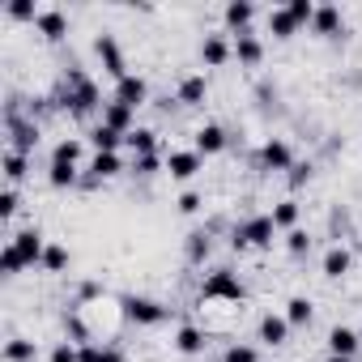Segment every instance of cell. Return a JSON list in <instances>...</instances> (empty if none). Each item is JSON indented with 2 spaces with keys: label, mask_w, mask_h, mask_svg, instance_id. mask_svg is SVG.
Wrapping results in <instances>:
<instances>
[{
  "label": "cell",
  "mask_w": 362,
  "mask_h": 362,
  "mask_svg": "<svg viewBox=\"0 0 362 362\" xmlns=\"http://www.w3.org/2000/svg\"><path fill=\"white\" fill-rule=\"evenodd\" d=\"M52 107L56 111H64V115H73V119H90L94 111L103 115V107H107V98H103V90H98V81L86 73V69H69L64 73V81H60V90L52 94Z\"/></svg>",
  "instance_id": "6da1fadb"
},
{
  "label": "cell",
  "mask_w": 362,
  "mask_h": 362,
  "mask_svg": "<svg viewBox=\"0 0 362 362\" xmlns=\"http://www.w3.org/2000/svg\"><path fill=\"white\" fill-rule=\"evenodd\" d=\"M273 239H277L273 214H256V218L230 226V247H235V252H247V247H260V252H264V247H273Z\"/></svg>",
  "instance_id": "7a4b0ae2"
},
{
  "label": "cell",
  "mask_w": 362,
  "mask_h": 362,
  "mask_svg": "<svg viewBox=\"0 0 362 362\" xmlns=\"http://www.w3.org/2000/svg\"><path fill=\"white\" fill-rule=\"evenodd\" d=\"M119 311H124V324H132V328H158L170 320V307L158 298H145V294H124Z\"/></svg>",
  "instance_id": "3957f363"
},
{
  "label": "cell",
  "mask_w": 362,
  "mask_h": 362,
  "mask_svg": "<svg viewBox=\"0 0 362 362\" xmlns=\"http://www.w3.org/2000/svg\"><path fill=\"white\" fill-rule=\"evenodd\" d=\"M243 298H247V286L239 281L235 269H214L205 277V286H201V303H235V307H243Z\"/></svg>",
  "instance_id": "277c9868"
},
{
  "label": "cell",
  "mask_w": 362,
  "mask_h": 362,
  "mask_svg": "<svg viewBox=\"0 0 362 362\" xmlns=\"http://www.w3.org/2000/svg\"><path fill=\"white\" fill-rule=\"evenodd\" d=\"M94 56H98V64H103V73H107L111 81H124V77H128V60H124L115 35H98V39H94Z\"/></svg>",
  "instance_id": "5b68a950"
},
{
  "label": "cell",
  "mask_w": 362,
  "mask_h": 362,
  "mask_svg": "<svg viewBox=\"0 0 362 362\" xmlns=\"http://www.w3.org/2000/svg\"><path fill=\"white\" fill-rule=\"evenodd\" d=\"M9 243H13V252L22 256V264H26V269H35V264H43V252H47V239H43V230H39V226H26V230H18V235H9Z\"/></svg>",
  "instance_id": "8992f818"
},
{
  "label": "cell",
  "mask_w": 362,
  "mask_h": 362,
  "mask_svg": "<svg viewBox=\"0 0 362 362\" xmlns=\"http://www.w3.org/2000/svg\"><path fill=\"white\" fill-rule=\"evenodd\" d=\"M205 170V158L197 149H170L166 153V175L179 179V184H188V179H197Z\"/></svg>",
  "instance_id": "52a82bcc"
},
{
  "label": "cell",
  "mask_w": 362,
  "mask_h": 362,
  "mask_svg": "<svg viewBox=\"0 0 362 362\" xmlns=\"http://www.w3.org/2000/svg\"><path fill=\"white\" fill-rule=\"evenodd\" d=\"M256 162H260V170H290V166H294V149H290L286 136H269V141L260 145Z\"/></svg>",
  "instance_id": "ba28073f"
},
{
  "label": "cell",
  "mask_w": 362,
  "mask_h": 362,
  "mask_svg": "<svg viewBox=\"0 0 362 362\" xmlns=\"http://www.w3.org/2000/svg\"><path fill=\"white\" fill-rule=\"evenodd\" d=\"M170 341H175V349L184 354V358H201V354L209 349V332H205L201 324H179Z\"/></svg>",
  "instance_id": "9c48e42d"
},
{
  "label": "cell",
  "mask_w": 362,
  "mask_h": 362,
  "mask_svg": "<svg viewBox=\"0 0 362 362\" xmlns=\"http://www.w3.org/2000/svg\"><path fill=\"white\" fill-rule=\"evenodd\" d=\"M111 98L136 111V107H145V103H149V81H145L141 73H128L124 81H115V94H111Z\"/></svg>",
  "instance_id": "30bf717a"
},
{
  "label": "cell",
  "mask_w": 362,
  "mask_h": 362,
  "mask_svg": "<svg viewBox=\"0 0 362 362\" xmlns=\"http://www.w3.org/2000/svg\"><path fill=\"white\" fill-rule=\"evenodd\" d=\"M226 60H235V43L226 35H205L201 39V64L205 69H222Z\"/></svg>",
  "instance_id": "8fae6325"
},
{
  "label": "cell",
  "mask_w": 362,
  "mask_h": 362,
  "mask_svg": "<svg viewBox=\"0 0 362 362\" xmlns=\"http://www.w3.org/2000/svg\"><path fill=\"white\" fill-rule=\"evenodd\" d=\"M226 145H230V136H226L222 124H201L197 136H192V149H197L201 158H214V153H222Z\"/></svg>",
  "instance_id": "7c38bea8"
},
{
  "label": "cell",
  "mask_w": 362,
  "mask_h": 362,
  "mask_svg": "<svg viewBox=\"0 0 362 362\" xmlns=\"http://www.w3.org/2000/svg\"><path fill=\"white\" fill-rule=\"evenodd\" d=\"M222 22H226V35H247L252 22H256V5L252 0H230L222 9Z\"/></svg>",
  "instance_id": "4fadbf2b"
},
{
  "label": "cell",
  "mask_w": 362,
  "mask_h": 362,
  "mask_svg": "<svg viewBox=\"0 0 362 362\" xmlns=\"http://www.w3.org/2000/svg\"><path fill=\"white\" fill-rule=\"evenodd\" d=\"M209 256H214V230L201 226V230H192V235L184 239V260H188L192 269H201Z\"/></svg>",
  "instance_id": "5bb4252c"
},
{
  "label": "cell",
  "mask_w": 362,
  "mask_h": 362,
  "mask_svg": "<svg viewBox=\"0 0 362 362\" xmlns=\"http://www.w3.org/2000/svg\"><path fill=\"white\" fill-rule=\"evenodd\" d=\"M205 98H209V77H205V73L184 77V81H179V90H175V103H179V107H201Z\"/></svg>",
  "instance_id": "9a60e30c"
},
{
  "label": "cell",
  "mask_w": 362,
  "mask_h": 362,
  "mask_svg": "<svg viewBox=\"0 0 362 362\" xmlns=\"http://www.w3.org/2000/svg\"><path fill=\"white\" fill-rule=\"evenodd\" d=\"M311 35H320V39H341V35H345L341 9H337V5H320V9H315V22H311Z\"/></svg>",
  "instance_id": "2e32d148"
},
{
  "label": "cell",
  "mask_w": 362,
  "mask_h": 362,
  "mask_svg": "<svg viewBox=\"0 0 362 362\" xmlns=\"http://www.w3.org/2000/svg\"><path fill=\"white\" fill-rule=\"evenodd\" d=\"M230 43H235V60H239L243 69H260V60H264V43H260V35H256V30L235 35Z\"/></svg>",
  "instance_id": "e0dca14e"
},
{
  "label": "cell",
  "mask_w": 362,
  "mask_h": 362,
  "mask_svg": "<svg viewBox=\"0 0 362 362\" xmlns=\"http://www.w3.org/2000/svg\"><path fill=\"white\" fill-rule=\"evenodd\" d=\"M35 30H39L47 43H64V39H69V18H64L60 9H43L39 22H35Z\"/></svg>",
  "instance_id": "ac0fdd59"
},
{
  "label": "cell",
  "mask_w": 362,
  "mask_h": 362,
  "mask_svg": "<svg viewBox=\"0 0 362 362\" xmlns=\"http://www.w3.org/2000/svg\"><path fill=\"white\" fill-rule=\"evenodd\" d=\"M256 332H260V341H264L269 349H277V345H286V341H290V320L269 311V315H260V328H256Z\"/></svg>",
  "instance_id": "d6986e66"
},
{
  "label": "cell",
  "mask_w": 362,
  "mask_h": 362,
  "mask_svg": "<svg viewBox=\"0 0 362 362\" xmlns=\"http://www.w3.org/2000/svg\"><path fill=\"white\" fill-rule=\"evenodd\" d=\"M358 349H362V337H358L354 328H345V324L328 328V354H337V358H354Z\"/></svg>",
  "instance_id": "ffe728a7"
},
{
  "label": "cell",
  "mask_w": 362,
  "mask_h": 362,
  "mask_svg": "<svg viewBox=\"0 0 362 362\" xmlns=\"http://www.w3.org/2000/svg\"><path fill=\"white\" fill-rule=\"evenodd\" d=\"M103 124L128 136V132L136 128V111H132V107H124V103H115V98H107V107H103Z\"/></svg>",
  "instance_id": "44dd1931"
},
{
  "label": "cell",
  "mask_w": 362,
  "mask_h": 362,
  "mask_svg": "<svg viewBox=\"0 0 362 362\" xmlns=\"http://www.w3.org/2000/svg\"><path fill=\"white\" fill-rule=\"evenodd\" d=\"M124 170H128V166H124L119 153H94L90 166H86V175H94L98 184H107V179H115V175H124Z\"/></svg>",
  "instance_id": "7402d4cb"
},
{
  "label": "cell",
  "mask_w": 362,
  "mask_h": 362,
  "mask_svg": "<svg viewBox=\"0 0 362 362\" xmlns=\"http://www.w3.org/2000/svg\"><path fill=\"white\" fill-rule=\"evenodd\" d=\"M264 26H269V35H273V39H281V43H286V39H294V35L303 30V26L290 18V9H286V5H281V9H269V13H264Z\"/></svg>",
  "instance_id": "603a6c76"
},
{
  "label": "cell",
  "mask_w": 362,
  "mask_h": 362,
  "mask_svg": "<svg viewBox=\"0 0 362 362\" xmlns=\"http://www.w3.org/2000/svg\"><path fill=\"white\" fill-rule=\"evenodd\" d=\"M349 269H354V252H349V247L337 243V247L324 252V277H328V281H341Z\"/></svg>",
  "instance_id": "cb8c5ba5"
},
{
  "label": "cell",
  "mask_w": 362,
  "mask_h": 362,
  "mask_svg": "<svg viewBox=\"0 0 362 362\" xmlns=\"http://www.w3.org/2000/svg\"><path fill=\"white\" fill-rule=\"evenodd\" d=\"M64 341H73V345H90L94 341V328H90V320L77 307L64 311Z\"/></svg>",
  "instance_id": "d4e9b609"
},
{
  "label": "cell",
  "mask_w": 362,
  "mask_h": 362,
  "mask_svg": "<svg viewBox=\"0 0 362 362\" xmlns=\"http://www.w3.org/2000/svg\"><path fill=\"white\" fill-rule=\"evenodd\" d=\"M90 145H94V153H119L124 149V132H115V128H107L103 119L90 128Z\"/></svg>",
  "instance_id": "484cf974"
},
{
  "label": "cell",
  "mask_w": 362,
  "mask_h": 362,
  "mask_svg": "<svg viewBox=\"0 0 362 362\" xmlns=\"http://www.w3.org/2000/svg\"><path fill=\"white\" fill-rule=\"evenodd\" d=\"M124 149H132V158H149V153H158V132L153 128H132L124 136Z\"/></svg>",
  "instance_id": "4316f807"
},
{
  "label": "cell",
  "mask_w": 362,
  "mask_h": 362,
  "mask_svg": "<svg viewBox=\"0 0 362 362\" xmlns=\"http://www.w3.org/2000/svg\"><path fill=\"white\" fill-rule=\"evenodd\" d=\"M47 184H52L56 192H64V188H77V184H81V166L52 162V166H47Z\"/></svg>",
  "instance_id": "83f0119b"
},
{
  "label": "cell",
  "mask_w": 362,
  "mask_h": 362,
  "mask_svg": "<svg viewBox=\"0 0 362 362\" xmlns=\"http://www.w3.org/2000/svg\"><path fill=\"white\" fill-rule=\"evenodd\" d=\"M286 320H290V328H307L311 320H315V303L311 298H303V294H294L290 303H286V311H281Z\"/></svg>",
  "instance_id": "f1b7e54d"
},
{
  "label": "cell",
  "mask_w": 362,
  "mask_h": 362,
  "mask_svg": "<svg viewBox=\"0 0 362 362\" xmlns=\"http://www.w3.org/2000/svg\"><path fill=\"white\" fill-rule=\"evenodd\" d=\"M81 153H86V141H81V136H64V141L52 145V162H69V166H77Z\"/></svg>",
  "instance_id": "f546056e"
},
{
  "label": "cell",
  "mask_w": 362,
  "mask_h": 362,
  "mask_svg": "<svg viewBox=\"0 0 362 362\" xmlns=\"http://www.w3.org/2000/svg\"><path fill=\"white\" fill-rule=\"evenodd\" d=\"M298 218H303V209H298V201H277L273 205V226L277 230H298Z\"/></svg>",
  "instance_id": "4dcf8cb0"
},
{
  "label": "cell",
  "mask_w": 362,
  "mask_h": 362,
  "mask_svg": "<svg viewBox=\"0 0 362 362\" xmlns=\"http://www.w3.org/2000/svg\"><path fill=\"white\" fill-rule=\"evenodd\" d=\"M26 175H30V158L9 149V153H5V184H9V188H18Z\"/></svg>",
  "instance_id": "1f68e13d"
},
{
  "label": "cell",
  "mask_w": 362,
  "mask_h": 362,
  "mask_svg": "<svg viewBox=\"0 0 362 362\" xmlns=\"http://www.w3.org/2000/svg\"><path fill=\"white\" fill-rule=\"evenodd\" d=\"M162 170H166V158H158V153L128 162V175H136V179H153V175H162Z\"/></svg>",
  "instance_id": "d6a6232c"
},
{
  "label": "cell",
  "mask_w": 362,
  "mask_h": 362,
  "mask_svg": "<svg viewBox=\"0 0 362 362\" xmlns=\"http://www.w3.org/2000/svg\"><path fill=\"white\" fill-rule=\"evenodd\" d=\"M35 358H39V345L26 341V337H13L5 345V362H35Z\"/></svg>",
  "instance_id": "836d02e7"
},
{
  "label": "cell",
  "mask_w": 362,
  "mask_h": 362,
  "mask_svg": "<svg viewBox=\"0 0 362 362\" xmlns=\"http://www.w3.org/2000/svg\"><path fill=\"white\" fill-rule=\"evenodd\" d=\"M5 13H9L13 22H30V26H35L43 9L35 5V0H5Z\"/></svg>",
  "instance_id": "e575fe53"
},
{
  "label": "cell",
  "mask_w": 362,
  "mask_h": 362,
  "mask_svg": "<svg viewBox=\"0 0 362 362\" xmlns=\"http://www.w3.org/2000/svg\"><path fill=\"white\" fill-rule=\"evenodd\" d=\"M69 264H73L69 247H60V243H47V252H43V269H47V273H64Z\"/></svg>",
  "instance_id": "d590c367"
},
{
  "label": "cell",
  "mask_w": 362,
  "mask_h": 362,
  "mask_svg": "<svg viewBox=\"0 0 362 362\" xmlns=\"http://www.w3.org/2000/svg\"><path fill=\"white\" fill-rule=\"evenodd\" d=\"M311 243H315V239H311V235H307V230H303V226H298V230H290V235H286V252H290V256H294V260H303V256H311Z\"/></svg>",
  "instance_id": "8d00e7d4"
},
{
  "label": "cell",
  "mask_w": 362,
  "mask_h": 362,
  "mask_svg": "<svg viewBox=\"0 0 362 362\" xmlns=\"http://www.w3.org/2000/svg\"><path fill=\"white\" fill-rule=\"evenodd\" d=\"M222 362H260V349L247 345V341H230L226 354H222Z\"/></svg>",
  "instance_id": "74e56055"
},
{
  "label": "cell",
  "mask_w": 362,
  "mask_h": 362,
  "mask_svg": "<svg viewBox=\"0 0 362 362\" xmlns=\"http://www.w3.org/2000/svg\"><path fill=\"white\" fill-rule=\"evenodd\" d=\"M286 9H290V18H294L298 26H307V30H311V22H315V9H320V5H315V0H290Z\"/></svg>",
  "instance_id": "f35d334b"
},
{
  "label": "cell",
  "mask_w": 362,
  "mask_h": 362,
  "mask_svg": "<svg viewBox=\"0 0 362 362\" xmlns=\"http://www.w3.org/2000/svg\"><path fill=\"white\" fill-rule=\"evenodd\" d=\"M47 362H81V345H73V341H56L52 354H47Z\"/></svg>",
  "instance_id": "ab89813d"
},
{
  "label": "cell",
  "mask_w": 362,
  "mask_h": 362,
  "mask_svg": "<svg viewBox=\"0 0 362 362\" xmlns=\"http://www.w3.org/2000/svg\"><path fill=\"white\" fill-rule=\"evenodd\" d=\"M0 273H5V277H18V273H26V264H22V256L13 252V243H5V252H0Z\"/></svg>",
  "instance_id": "60d3db41"
},
{
  "label": "cell",
  "mask_w": 362,
  "mask_h": 362,
  "mask_svg": "<svg viewBox=\"0 0 362 362\" xmlns=\"http://www.w3.org/2000/svg\"><path fill=\"white\" fill-rule=\"evenodd\" d=\"M311 175H315V166H311V162H294L286 179H290V188L298 192V188H307V184H311Z\"/></svg>",
  "instance_id": "b9f144b4"
},
{
  "label": "cell",
  "mask_w": 362,
  "mask_h": 362,
  "mask_svg": "<svg viewBox=\"0 0 362 362\" xmlns=\"http://www.w3.org/2000/svg\"><path fill=\"white\" fill-rule=\"evenodd\" d=\"M175 205H179V214H188V218H192V214H201V209H205V197L188 188V192H184V197H179Z\"/></svg>",
  "instance_id": "7bdbcfd3"
},
{
  "label": "cell",
  "mask_w": 362,
  "mask_h": 362,
  "mask_svg": "<svg viewBox=\"0 0 362 362\" xmlns=\"http://www.w3.org/2000/svg\"><path fill=\"white\" fill-rule=\"evenodd\" d=\"M18 214V188H5V192H0V218H13Z\"/></svg>",
  "instance_id": "ee69618b"
},
{
  "label": "cell",
  "mask_w": 362,
  "mask_h": 362,
  "mask_svg": "<svg viewBox=\"0 0 362 362\" xmlns=\"http://www.w3.org/2000/svg\"><path fill=\"white\" fill-rule=\"evenodd\" d=\"M98 354H103V341H90V345H81V362H98Z\"/></svg>",
  "instance_id": "f6af8a7d"
},
{
  "label": "cell",
  "mask_w": 362,
  "mask_h": 362,
  "mask_svg": "<svg viewBox=\"0 0 362 362\" xmlns=\"http://www.w3.org/2000/svg\"><path fill=\"white\" fill-rule=\"evenodd\" d=\"M98 362H124V349H119V345H103Z\"/></svg>",
  "instance_id": "bcb514c9"
},
{
  "label": "cell",
  "mask_w": 362,
  "mask_h": 362,
  "mask_svg": "<svg viewBox=\"0 0 362 362\" xmlns=\"http://www.w3.org/2000/svg\"><path fill=\"white\" fill-rule=\"evenodd\" d=\"M328 362H354V358H337V354H328Z\"/></svg>",
  "instance_id": "7dc6e473"
}]
</instances>
